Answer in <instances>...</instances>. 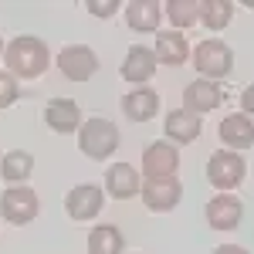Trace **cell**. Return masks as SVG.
<instances>
[{
  "label": "cell",
  "instance_id": "cell-18",
  "mask_svg": "<svg viewBox=\"0 0 254 254\" xmlns=\"http://www.w3.org/2000/svg\"><path fill=\"white\" fill-rule=\"evenodd\" d=\"M163 129H166V139H173V142H187V146H190V142L200 139L203 122H200V116L187 112V109H173V112H166Z\"/></svg>",
  "mask_w": 254,
  "mask_h": 254
},
{
  "label": "cell",
  "instance_id": "cell-12",
  "mask_svg": "<svg viewBox=\"0 0 254 254\" xmlns=\"http://www.w3.org/2000/svg\"><path fill=\"white\" fill-rule=\"evenodd\" d=\"M156 68H159V61H156V55H153V48L136 44V48H129L126 58H122V78L139 88V85H146V81L156 75Z\"/></svg>",
  "mask_w": 254,
  "mask_h": 254
},
{
  "label": "cell",
  "instance_id": "cell-7",
  "mask_svg": "<svg viewBox=\"0 0 254 254\" xmlns=\"http://www.w3.org/2000/svg\"><path fill=\"white\" fill-rule=\"evenodd\" d=\"M58 71L68 81H88L98 71V58L88 44H68L58 55Z\"/></svg>",
  "mask_w": 254,
  "mask_h": 254
},
{
  "label": "cell",
  "instance_id": "cell-4",
  "mask_svg": "<svg viewBox=\"0 0 254 254\" xmlns=\"http://www.w3.org/2000/svg\"><path fill=\"white\" fill-rule=\"evenodd\" d=\"M244 176H248V163L241 153H231V149H217L214 156L207 159V180H210V187L220 190V193H231L237 190L241 183H244Z\"/></svg>",
  "mask_w": 254,
  "mask_h": 254
},
{
  "label": "cell",
  "instance_id": "cell-10",
  "mask_svg": "<svg viewBox=\"0 0 254 254\" xmlns=\"http://www.w3.org/2000/svg\"><path fill=\"white\" fill-rule=\"evenodd\" d=\"M102 203H105V193L95 183H81L75 190H68V196H64V210H68L71 220H92V217H98Z\"/></svg>",
  "mask_w": 254,
  "mask_h": 254
},
{
  "label": "cell",
  "instance_id": "cell-22",
  "mask_svg": "<svg viewBox=\"0 0 254 254\" xmlns=\"http://www.w3.org/2000/svg\"><path fill=\"white\" fill-rule=\"evenodd\" d=\"M234 17V3L231 0H203L200 3V24L207 31H224Z\"/></svg>",
  "mask_w": 254,
  "mask_h": 254
},
{
  "label": "cell",
  "instance_id": "cell-14",
  "mask_svg": "<svg viewBox=\"0 0 254 254\" xmlns=\"http://www.w3.org/2000/svg\"><path fill=\"white\" fill-rule=\"evenodd\" d=\"M139 187H142V180H139L132 163H116L105 170V190L112 200H132L139 193Z\"/></svg>",
  "mask_w": 254,
  "mask_h": 254
},
{
  "label": "cell",
  "instance_id": "cell-28",
  "mask_svg": "<svg viewBox=\"0 0 254 254\" xmlns=\"http://www.w3.org/2000/svg\"><path fill=\"white\" fill-rule=\"evenodd\" d=\"M0 55H3V41H0Z\"/></svg>",
  "mask_w": 254,
  "mask_h": 254
},
{
  "label": "cell",
  "instance_id": "cell-26",
  "mask_svg": "<svg viewBox=\"0 0 254 254\" xmlns=\"http://www.w3.org/2000/svg\"><path fill=\"white\" fill-rule=\"evenodd\" d=\"M241 112L251 119L254 116V85H248L244 92H241Z\"/></svg>",
  "mask_w": 254,
  "mask_h": 254
},
{
  "label": "cell",
  "instance_id": "cell-6",
  "mask_svg": "<svg viewBox=\"0 0 254 254\" xmlns=\"http://www.w3.org/2000/svg\"><path fill=\"white\" fill-rule=\"evenodd\" d=\"M139 196L142 203L153 210V214H170L176 203L183 200V183L176 176H166V180H146L139 187Z\"/></svg>",
  "mask_w": 254,
  "mask_h": 254
},
{
  "label": "cell",
  "instance_id": "cell-21",
  "mask_svg": "<svg viewBox=\"0 0 254 254\" xmlns=\"http://www.w3.org/2000/svg\"><path fill=\"white\" fill-rule=\"evenodd\" d=\"M31 173H34V156L24 153V149H10L7 156L0 159V176L10 187H20L24 180H31Z\"/></svg>",
  "mask_w": 254,
  "mask_h": 254
},
{
  "label": "cell",
  "instance_id": "cell-24",
  "mask_svg": "<svg viewBox=\"0 0 254 254\" xmlns=\"http://www.w3.org/2000/svg\"><path fill=\"white\" fill-rule=\"evenodd\" d=\"M17 98H20V85H17V78H14L10 71H0V112H3V109H10Z\"/></svg>",
  "mask_w": 254,
  "mask_h": 254
},
{
  "label": "cell",
  "instance_id": "cell-15",
  "mask_svg": "<svg viewBox=\"0 0 254 254\" xmlns=\"http://www.w3.org/2000/svg\"><path fill=\"white\" fill-rule=\"evenodd\" d=\"M122 112L132 119V122H149V119H156V112H159V92H156V88H146V85L132 88L129 95H122Z\"/></svg>",
  "mask_w": 254,
  "mask_h": 254
},
{
  "label": "cell",
  "instance_id": "cell-1",
  "mask_svg": "<svg viewBox=\"0 0 254 254\" xmlns=\"http://www.w3.org/2000/svg\"><path fill=\"white\" fill-rule=\"evenodd\" d=\"M3 64L14 78H41L51 64V51L41 38H31V34H20L14 38L7 48H3Z\"/></svg>",
  "mask_w": 254,
  "mask_h": 254
},
{
  "label": "cell",
  "instance_id": "cell-9",
  "mask_svg": "<svg viewBox=\"0 0 254 254\" xmlns=\"http://www.w3.org/2000/svg\"><path fill=\"white\" fill-rule=\"evenodd\" d=\"M203 217H207V224L214 231H234L237 224H241V217H244V203L234 193H217L203 207Z\"/></svg>",
  "mask_w": 254,
  "mask_h": 254
},
{
  "label": "cell",
  "instance_id": "cell-11",
  "mask_svg": "<svg viewBox=\"0 0 254 254\" xmlns=\"http://www.w3.org/2000/svg\"><path fill=\"white\" fill-rule=\"evenodd\" d=\"M224 102V88L217 81H207V78H196L183 88V109L193 112V116H203V112H214L217 105Z\"/></svg>",
  "mask_w": 254,
  "mask_h": 254
},
{
  "label": "cell",
  "instance_id": "cell-19",
  "mask_svg": "<svg viewBox=\"0 0 254 254\" xmlns=\"http://www.w3.org/2000/svg\"><path fill=\"white\" fill-rule=\"evenodd\" d=\"M159 17H163V7L153 0H139L126 7V24L139 34H159Z\"/></svg>",
  "mask_w": 254,
  "mask_h": 254
},
{
  "label": "cell",
  "instance_id": "cell-8",
  "mask_svg": "<svg viewBox=\"0 0 254 254\" xmlns=\"http://www.w3.org/2000/svg\"><path fill=\"white\" fill-rule=\"evenodd\" d=\"M180 170V153H176L173 142H149L142 149V173L146 180H166V176H176Z\"/></svg>",
  "mask_w": 254,
  "mask_h": 254
},
{
  "label": "cell",
  "instance_id": "cell-3",
  "mask_svg": "<svg viewBox=\"0 0 254 254\" xmlns=\"http://www.w3.org/2000/svg\"><path fill=\"white\" fill-rule=\"evenodd\" d=\"M193 68L200 71V78L220 81L234 71V51L220 38H207L193 48Z\"/></svg>",
  "mask_w": 254,
  "mask_h": 254
},
{
  "label": "cell",
  "instance_id": "cell-17",
  "mask_svg": "<svg viewBox=\"0 0 254 254\" xmlns=\"http://www.w3.org/2000/svg\"><path fill=\"white\" fill-rule=\"evenodd\" d=\"M159 64H170V68H180L190 61V44L180 31H159L156 34V48H153Z\"/></svg>",
  "mask_w": 254,
  "mask_h": 254
},
{
  "label": "cell",
  "instance_id": "cell-5",
  "mask_svg": "<svg viewBox=\"0 0 254 254\" xmlns=\"http://www.w3.org/2000/svg\"><path fill=\"white\" fill-rule=\"evenodd\" d=\"M38 214H41V200L31 187H10V190L0 193V217L7 224L24 227V224H31Z\"/></svg>",
  "mask_w": 254,
  "mask_h": 254
},
{
  "label": "cell",
  "instance_id": "cell-16",
  "mask_svg": "<svg viewBox=\"0 0 254 254\" xmlns=\"http://www.w3.org/2000/svg\"><path fill=\"white\" fill-rule=\"evenodd\" d=\"M220 139L224 146L237 153V149H251L254 146V119H248L244 112H234L220 122Z\"/></svg>",
  "mask_w": 254,
  "mask_h": 254
},
{
  "label": "cell",
  "instance_id": "cell-23",
  "mask_svg": "<svg viewBox=\"0 0 254 254\" xmlns=\"http://www.w3.org/2000/svg\"><path fill=\"white\" fill-rule=\"evenodd\" d=\"M166 17L183 34V27H193L196 20H200V3H193V0H170L166 3Z\"/></svg>",
  "mask_w": 254,
  "mask_h": 254
},
{
  "label": "cell",
  "instance_id": "cell-25",
  "mask_svg": "<svg viewBox=\"0 0 254 254\" xmlns=\"http://www.w3.org/2000/svg\"><path fill=\"white\" fill-rule=\"evenodd\" d=\"M85 10H88L92 17H112V14L119 10V3H116V0H88Z\"/></svg>",
  "mask_w": 254,
  "mask_h": 254
},
{
  "label": "cell",
  "instance_id": "cell-20",
  "mask_svg": "<svg viewBox=\"0 0 254 254\" xmlns=\"http://www.w3.org/2000/svg\"><path fill=\"white\" fill-rule=\"evenodd\" d=\"M126 237L116 224H98L88 231V254H122Z\"/></svg>",
  "mask_w": 254,
  "mask_h": 254
},
{
  "label": "cell",
  "instance_id": "cell-13",
  "mask_svg": "<svg viewBox=\"0 0 254 254\" xmlns=\"http://www.w3.org/2000/svg\"><path fill=\"white\" fill-rule=\"evenodd\" d=\"M44 122H48L51 132H61V136L75 132V129L81 126L78 102H75V98H51V102L44 105Z\"/></svg>",
  "mask_w": 254,
  "mask_h": 254
},
{
  "label": "cell",
  "instance_id": "cell-2",
  "mask_svg": "<svg viewBox=\"0 0 254 254\" xmlns=\"http://www.w3.org/2000/svg\"><path fill=\"white\" fill-rule=\"evenodd\" d=\"M119 126L109 119H85L78 129V149L88 159H109L119 149Z\"/></svg>",
  "mask_w": 254,
  "mask_h": 254
},
{
  "label": "cell",
  "instance_id": "cell-27",
  "mask_svg": "<svg viewBox=\"0 0 254 254\" xmlns=\"http://www.w3.org/2000/svg\"><path fill=\"white\" fill-rule=\"evenodd\" d=\"M214 254H248V248H241V244H220Z\"/></svg>",
  "mask_w": 254,
  "mask_h": 254
}]
</instances>
